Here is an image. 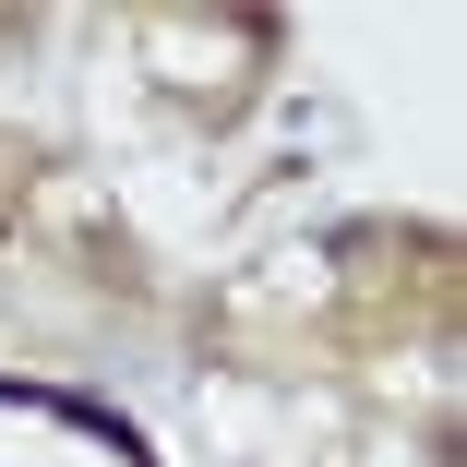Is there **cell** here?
Instances as JSON below:
<instances>
[{"mask_svg": "<svg viewBox=\"0 0 467 467\" xmlns=\"http://www.w3.org/2000/svg\"><path fill=\"white\" fill-rule=\"evenodd\" d=\"M0 467H156V455L120 408L36 384V371H0Z\"/></svg>", "mask_w": 467, "mask_h": 467, "instance_id": "obj_1", "label": "cell"}]
</instances>
